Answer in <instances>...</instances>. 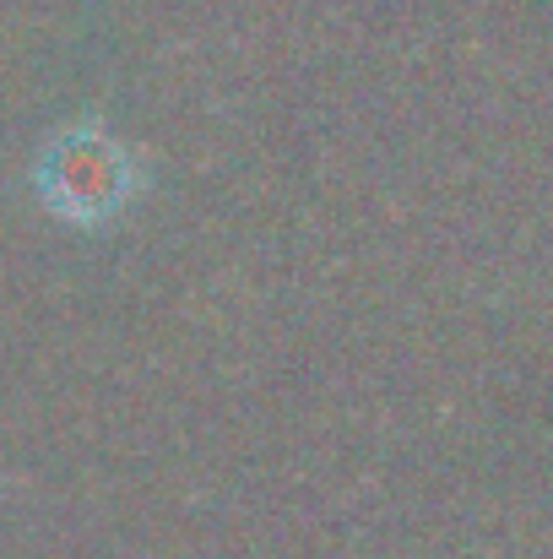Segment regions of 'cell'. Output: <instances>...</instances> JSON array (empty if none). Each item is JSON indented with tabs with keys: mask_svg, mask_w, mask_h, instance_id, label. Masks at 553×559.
Instances as JSON below:
<instances>
[{
	"mask_svg": "<svg viewBox=\"0 0 553 559\" xmlns=\"http://www.w3.org/2000/svg\"><path fill=\"white\" fill-rule=\"evenodd\" d=\"M115 186H120L115 153H109V147H93L87 136L60 142V147L49 153V164H44V190H49V201H55L60 212H71V217L104 212V206L120 195Z\"/></svg>",
	"mask_w": 553,
	"mask_h": 559,
	"instance_id": "cell-1",
	"label": "cell"
}]
</instances>
